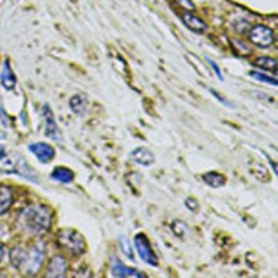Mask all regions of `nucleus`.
I'll use <instances>...</instances> for the list:
<instances>
[{
	"label": "nucleus",
	"instance_id": "4be33fe9",
	"mask_svg": "<svg viewBox=\"0 0 278 278\" xmlns=\"http://www.w3.org/2000/svg\"><path fill=\"white\" fill-rule=\"evenodd\" d=\"M175 2L181 6L183 9H186L188 11H193L194 10V5L191 0H175Z\"/></svg>",
	"mask_w": 278,
	"mask_h": 278
},
{
	"label": "nucleus",
	"instance_id": "b1692460",
	"mask_svg": "<svg viewBox=\"0 0 278 278\" xmlns=\"http://www.w3.org/2000/svg\"><path fill=\"white\" fill-rule=\"evenodd\" d=\"M208 62L210 63V65H212V69L215 70L216 72V75L218 76V78H220V79L223 80L222 73H221V70H220V67L218 66L217 64L214 61H211V60H208Z\"/></svg>",
	"mask_w": 278,
	"mask_h": 278
},
{
	"label": "nucleus",
	"instance_id": "0eeeda50",
	"mask_svg": "<svg viewBox=\"0 0 278 278\" xmlns=\"http://www.w3.org/2000/svg\"><path fill=\"white\" fill-rule=\"evenodd\" d=\"M130 157L133 162L143 166H151L155 161L153 152L145 147H138L133 149L130 153Z\"/></svg>",
	"mask_w": 278,
	"mask_h": 278
},
{
	"label": "nucleus",
	"instance_id": "1a4fd4ad",
	"mask_svg": "<svg viewBox=\"0 0 278 278\" xmlns=\"http://www.w3.org/2000/svg\"><path fill=\"white\" fill-rule=\"evenodd\" d=\"M43 115L45 119L46 123V136L50 138L54 139L56 140H60V134H59L58 128L55 122L54 117L52 114V110H50L48 106L43 107Z\"/></svg>",
	"mask_w": 278,
	"mask_h": 278
},
{
	"label": "nucleus",
	"instance_id": "7ed1b4c3",
	"mask_svg": "<svg viewBox=\"0 0 278 278\" xmlns=\"http://www.w3.org/2000/svg\"><path fill=\"white\" fill-rule=\"evenodd\" d=\"M56 242L60 247L73 255L82 254L86 248V243L82 236L73 229L59 230L56 235Z\"/></svg>",
	"mask_w": 278,
	"mask_h": 278
},
{
	"label": "nucleus",
	"instance_id": "6ab92c4d",
	"mask_svg": "<svg viewBox=\"0 0 278 278\" xmlns=\"http://www.w3.org/2000/svg\"><path fill=\"white\" fill-rule=\"evenodd\" d=\"M119 246L120 249L123 251V254H125L126 256L128 257L130 259H134L133 250H132V246L130 244L129 240L126 236H121L119 237Z\"/></svg>",
	"mask_w": 278,
	"mask_h": 278
},
{
	"label": "nucleus",
	"instance_id": "f3484780",
	"mask_svg": "<svg viewBox=\"0 0 278 278\" xmlns=\"http://www.w3.org/2000/svg\"><path fill=\"white\" fill-rule=\"evenodd\" d=\"M70 107L72 110H73V112H75L78 115H82L86 110V99L82 96H74L70 100Z\"/></svg>",
	"mask_w": 278,
	"mask_h": 278
},
{
	"label": "nucleus",
	"instance_id": "9d476101",
	"mask_svg": "<svg viewBox=\"0 0 278 278\" xmlns=\"http://www.w3.org/2000/svg\"><path fill=\"white\" fill-rule=\"evenodd\" d=\"M182 22L190 31L197 34H202L207 29V25L203 20L197 18L191 13H184L181 16Z\"/></svg>",
	"mask_w": 278,
	"mask_h": 278
},
{
	"label": "nucleus",
	"instance_id": "a211bd4d",
	"mask_svg": "<svg viewBox=\"0 0 278 278\" xmlns=\"http://www.w3.org/2000/svg\"><path fill=\"white\" fill-rule=\"evenodd\" d=\"M250 75L254 79L258 80L259 82L267 83V84L272 85V86H277V81L276 78H272L270 76L267 75L265 73H261V72L253 71L250 72Z\"/></svg>",
	"mask_w": 278,
	"mask_h": 278
},
{
	"label": "nucleus",
	"instance_id": "9b49d317",
	"mask_svg": "<svg viewBox=\"0 0 278 278\" xmlns=\"http://www.w3.org/2000/svg\"><path fill=\"white\" fill-rule=\"evenodd\" d=\"M30 149L41 162H48L54 157V150L44 143H37L30 145Z\"/></svg>",
	"mask_w": 278,
	"mask_h": 278
},
{
	"label": "nucleus",
	"instance_id": "f8f14e48",
	"mask_svg": "<svg viewBox=\"0 0 278 278\" xmlns=\"http://www.w3.org/2000/svg\"><path fill=\"white\" fill-rule=\"evenodd\" d=\"M0 81H1V84L7 90H12L15 86V74H14L13 70H12L11 67H10L9 62L8 61L4 63L2 73L0 74Z\"/></svg>",
	"mask_w": 278,
	"mask_h": 278
},
{
	"label": "nucleus",
	"instance_id": "f257e3e1",
	"mask_svg": "<svg viewBox=\"0 0 278 278\" xmlns=\"http://www.w3.org/2000/svg\"><path fill=\"white\" fill-rule=\"evenodd\" d=\"M43 256V249L35 245L27 248H14L10 253V260L22 273L35 275L41 268Z\"/></svg>",
	"mask_w": 278,
	"mask_h": 278
},
{
	"label": "nucleus",
	"instance_id": "a878e982",
	"mask_svg": "<svg viewBox=\"0 0 278 278\" xmlns=\"http://www.w3.org/2000/svg\"><path fill=\"white\" fill-rule=\"evenodd\" d=\"M4 254H5V250L3 249L2 246H0V263H1V261H2Z\"/></svg>",
	"mask_w": 278,
	"mask_h": 278
},
{
	"label": "nucleus",
	"instance_id": "20e7f679",
	"mask_svg": "<svg viewBox=\"0 0 278 278\" xmlns=\"http://www.w3.org/2000/svg\"><path fill=\"white\" fill-rule=\"evenodd\" d=\"M134 243L140 259L151 267H157L159 260L152 249L151 244L145 233H139L134 237Z\"/></svg>",
	"mask_w": 278,
	"mask_h": 278
},
{
	"label": "nucleus",
	"instance_id": "ddd939ff",
	"mask_svg": "<svg viewBox=\"0 0 278 278\" xmlns=\"http://www.w3.org/2000/svg\"><path fill=\"white\" fill-rule=\"evenodd\" d=\"M202 178L207 186L214 189L223 187L226 184L227 178L225 175L216 171H209L203 174Z\"/></svg>",
	"mask_w": 278,
	"mask_h": 278
},
{
	"label": "nucleus",
	"instance_id": "f03ea898",
	"mask_svg": "<svg viewBox=\"0 0 278 278\" xmlns=\"http://www.w3.org/2000/svg\"><path fill=\"white\" fill-rule=\"evenodd\" d=\"M21 220L27 230L35 234H40L49 229L52 216L46 207L35 206L25 210Z\"/></svg>",
	"mask_w": 278,
	"mask_h": 278
},
{
	"label": "nucleus",
	"instance_id": "393cba45",
	"mask_svg": "<svg viewBox=\"0 0 278 278\" xmlns=\"http://www.w3.org/2000/svg\"><path fill=\"white\" fill-rule=\"evenodd\" d=\"M5 157V149L2 147H0V159H2Z\"/></svg>",
	"mask_w": 278,
	"mask_h": 278
},
{
	"label": "nucleus",
	"instance_id": "39448f33",
	"mask_svg": "<svg viewBox=\"0 0 278 278\" xmlns=\"http://www.w3.org/2000/svg\"><path fill=\"white\" fill-rule=\"evenodd\" d=\"M250 41L259 48H268L274 42V35L272 30L262 25L253 27L249 33Z\"/></svg>",
	"mask_w": 278,
	"mask_h": 278
},
{
	"label": "nucleus",
	"instance_id": "dca6fc26",
	"mask_svg": "<svg viewBox=\"0 0 278 278\" xmlns=\"http://www.w3.org/2000/svg\"><path fill=\"white\" fill-rule=\"evenodd\" d=\"M53 179L63 182V183H69L73 180V174L71 170L65 167H57L53 170L52 174Z\"/></svg>",
	"mask_w": 278,
	"mask_h": 278
},
{
	"label": "nucleus",
	"instance_id": "423d86ee",
	"mask_svg": "<svg viewBox=\"0 0 278 278\" xmlns=\"http://www.w3.org/2000/svg\"><path fill=\"white\" fill-rule=\"evenodd\" d=\"M111 271L113 276L115 277H145L144 272H140L133 267H127L121 261L117 258H113L111 261Z\"/></svg>",
	"mask_w": 278,
	"mask_h": 278
},
{
	"label": "nucleus",
	"instance_id": "412c9836",
	"mask_svg": "<svg viewBox=\"0 0 278 278\" xmlns=\"http://www.w3.org/2000/svg\"><path fill=\"white\" fill-rule=\"evenodd\" d=\"M186 205L188 209L190 210L193 212H196L200 207L199 202L196 199H193V198H189V199H186Z\"/></svg>",
	"mask_w": 278,
	"mask_h": 278
},
{
	"label": "nucleus",
	"instance_id": "2eb2a0df",
	"mask_svg": "<svg viewBox=\"0 0 278 278\" xmlns=\"http://www.w3.org/2000/svg\"><path fill=\"white\" fill-rule=\"evenodd\" d=\"M254 65L261 69L272 71L276 73L277 72V64L274 59L267 56H260L254 61Z\"/></svg>",
	"mask_w": 278,
	"mask_h": 278
},
{
	"label": "nucleus",
	"instance_id": "5701e85b",
	"mask_svg": "<svg viewBox=\"0 0 278 278\" xmlns=\"http://www.w3.org/2000/svg\"><path fill=\"white\" fill-rule=\"evenodd\" d=\"M211 91H212V95L216 97V99H217L219 102L224 104V106H227V107H233L232 104H231L230 102H228V101H227L224 97H223L222 96L219 94L217 91H215V90H211Z\"/></svg>",
	"mask_w": 278,
	"mask_h": 278
},
{
	"label": "nucleus",
	"instance_id": "4468645a",
	"mask_svg": "<svg viewBox=\"0 0 278 278\" xmlns=\"http://www.w3.org/2000/svg\"><path fill=\"white\" fill-rule=\"evenodd\" d=\"M12 190L7 186H0V215L5 213L13 204Z\"/></svg>",
	"mask_w": 278,
	"mask_h": 278
},
{
	"label": "nucleus",
	"instance_id": "aec40b11",
	"mask_svg": "<svg viewBox=\"0 0 278 278\" xmlns=\"http://www.w3.org/2000/svg\"><path fill=\"white\" fill-rule=\"evenodd\" d=\"M257 166H255V164H252V171L254 173V175H256L258 173L260 174V179H263V181H265L267 178H266V175H268V171H267V169L265 168V166L262 165V164L258 163L256 162Z\"/></svg>",
	"mask_w": 278,
	"mask_h": 278
},
{
	"label": "nucleus",
	"instance_id": "6e6552de",
	"mask_svg": "<svg viewBox=\"0 0 278 278\" xmlns=\"http://www.w3.org/2000/svg\"><path fill=\"white\" fill-rule=\"evenodd\" d=\"M66 271V262L62 256L56 255L48 264L46 276L48 277H64Z\"/></svg>",
	"mask_w": 278,
	"mask_h": 278
}]
</instances>
